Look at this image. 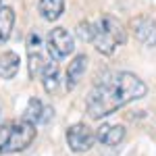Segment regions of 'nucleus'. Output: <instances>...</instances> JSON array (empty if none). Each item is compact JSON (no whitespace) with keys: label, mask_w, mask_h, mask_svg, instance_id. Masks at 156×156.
I'll return each mask as SVG.
<instances>
[{"label":"nucleus","mask_w":156,"mask_h":156,"mask_svg":"<svg viewBox=\"0 0 156 156\" xmlns=\"http://www.w3.org/2000/svg\"><path fill=\"white\" fill-rule=\"evenodd\" d=\"M148 94V85L129 71L104 73L87 94V115L92 119H102L117 112L129 102H135Z\"/></svg>","instance_id":"nucleus-1"},{"label":"nucleus","mask_w":156,"mask_h":156,"mask_svg":"<svg viewBox=\"0 0 156 156\" xmlns=\"http://www.w3.org/2000/svg\"><path fill=\"white\" fill-rule=\"evenodd\" d=\"M125 42H127V31L112 15H102L94 21V42L92 44L100 54L110 56Z\"/></svg>","instance_id":"nucleus-2"},{"label":"nucleus","mask_w":156,"mask_h":156,"mask_svg":"<svg viewBox=\"0 0 156 156\" xmlns=\"http://www.w3.org/2000/svg\"><path fill=\"white\" fill-rule=\"evenodd\" d=\"M36 140V125L27 121H11L0 125V154L21 152Z\"/></svg>","instance_id":"nucleus-3"},{"label":"nucleus","mask_w":156,"mask_h":156,"mask_svg":"<svg viewBox=\"0 0 156 156\" xmlns=\"http://www.w3.org/2000/svg\"><path fill=\"white\" fill-rule=\"evenodd\" d=\"M46 50H48L52 60H62L69 58L75 52V40L65 27H54L50 29L46 36Z\"/></svg>","instance_id":"nucleus-4"},{"label":"nucleus","mask_w":156,"mask_h":156,"mask_svg":"<svg viewBox=\"0 0 156 156\" xmlns=\"http://www.w3.org/2000/svg\"><path fill=\"white\" fill-rule=\"evenodd\" d=\"M65 137H67V146H69V150L75 152V154H83L87 150H92V146L96 142V133L92 127H87L85 123H75L71 125L67 133H65Z\"/></svg>","instance_id":"nucleus-5"},{"label":"nucleus","mask_w":156,"mask_h":156,"mask_svg":"<svg viewBox=\"0 0 156 156\" xmlns=\"http://www.w3.org/2000/svg\"><path fill=\"white\" fill-rule=\"evenodd\" d=\"M25 46H27V58H29V77L34 79L36 75H42L44 67L50 60L44 54V42H42V36L37 31H29L27 34Z\"/></svg>","instance_id":"nucleus-6"},{"label":"nucleus","mask_w":156,"mask_h":156,"mask_svg":"<svg viewBox=\"0 0 156 156\" xmlns=\"http://www.w3.org/2000/svg\"><path fill=\"white\" fill-rule=\"evenodd\" d=\"M133 36L137 37V42H142L144 46H156V21L150 17H135L131 21Z\"/></svg>","instance_id":"nucleus-7"},{"label":"nucleus","mask_w":156,"mask_h":156,"mask_svg":"<svg viewBox=\"0 0 156 156\" xmlns=\"http://www.w3.org/2000/svg\"><path fill=\"white\" fill-rule=\"evenodd\" d=\"M52 112L54 110H50L48 106H44V102L40 100V98H29V102H27V106L23 110V117L21 119L27 121V123H31V125H40V123H48V119L52 117Z\"/></svg>","instance_id":"nucleus-8"},{"label":"nucleus","mask_w":156,"mask_h":156,"mask_svg":"<svg viewBox=\"0 0 156 156\" xmlns=\"http://www.w3.org/2000/svg\"><path fill=\"white\" fill-rule=\"evenodd\" d=\"M87 56L85 54H77L75 58L69 62V67H67V75H65V85H67V90L71 92V90H75L77 85H79V81L83 79L85 71H87Z\"/></svg>","instance_id":"nucleus-9"},{"label":"nucleus","mask_w":156,"mask_h":156,"mask_svg":"<svg viewBox=\"0 0 156 156\" xmlns=\"http://www.w3.org/2000/svg\"><path fill=\"white\" fill-rule=\"evenodd\" d=\"M125 127L123 125H110V123H104L96 129V140L102 146H119L123 140H125Z\"/></svg>","instance_id":"nucleus-10"},{"label":"nucleus","mask_w":156,"mask_h":156,"mask_svg":"<svg viewBox=\"0 0 156 156\" xmlns=\"http://www.w3.org/2000/svg\"><path fill=\"white\" fill-rule=\"evenodd\" d=\"M37 11L42 15L44 21H58L65 12V0H40L37 2Z\"/></svg>","instance_id":"nucleus-11"},{"label":"nucleus","mask_w":156,"mask_h":156,"mask_svg":"<svg viewBox=\"0 0 156 156\" xmlns=\"http://www.w3.org/2000/svg\"><path fill=\"white\" fill-rule=\"evenodd\" d=\"M42 85H44V90L48 92V94H54L56 90H58V83H60V71H58V60H52L44 67V71H42Z\"/></svg>","instance_id":"nucleus-12"},{"label":"nucleus","mask_w":156,"mask_h":156,"mask_svg":"<svg viewBox=\"0 0 156 156\" xmlns=\"http://www.w3.org/2000/svg\"><path fill=\"white\" fill-rule=\"evenodd\" d=\"M19 65H21V58L17 52L12 50H6L0 54V77L2 79H12L17 73H19Z\"/></svg>","instance_id":"nucleus-13"},{"label":"nucleus","mask_w":156,"mask_h":156,"mask_svg":"<svg viewBox=\"0 0 156 156\" xmlns=\"http://www.w3.org/2000/svg\"><path fill=\"white\" fill-rule=\"evenodd\" d=\"M15 27V11L11 6H2L0 9V46L9 42Z\"/></svg>","instance_id":"nucleus-14"},{"label":"nucleus","mask_w":156,"mask_h":156,"mask_svg":"<svg viewBox=\"0 0 156 156\" xmlns=\"http://www.w3.org/2000/svg\"><path fill=\"white\" fill-rule=\"evenodd\" d=\"M77 37H81L83 42H94V21H81L75 29Z\"/></svg>","instance_id":"nucleus-15"},{"label":"nucleus","mask_w":156,"mask_h":156,"mask_svg":"<svg viewBox=\"0 0 156 156\" xmlns=\"http://www.w3.org/2000/svg\"><path fill=\"white\" fill-rule=\"evenodd\" d=\"M0 9H2V0H0Z\"/></svg>","instance_id":"nucleus-16"}]
</instances>
